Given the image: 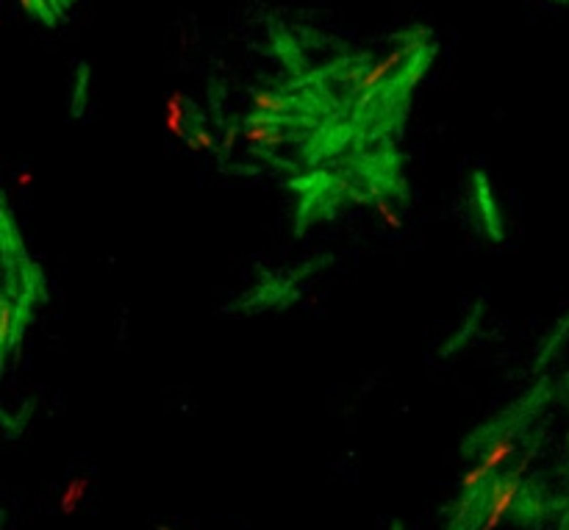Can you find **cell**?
Returning <instances> with one entry per match:
<instances>
[{"instance_id": "cell-1", "label": "cell", "mask_w": 569, "mask_h": 530, "mask_svg": "<svg viewBox=\"0 0 569 530\" xmlns=\"http://www.w3.org/2000/svg\"><path fill=\"white\" fill-rule=\"evenodd\" d=\"M3 264H6V283L0 300V353H3V367L9 370L14 347L26 336L28 320L34 314L31 308L36 300L45 297L42 270L28 258L23 239L11 220L9 203H3Z\"/></svg>"}, {"instance_id": "cell-2", "label": "cell", "mask_w": 569, "mask_h": 530, "mask_svg": "<svg viewBox=\"0 0 569 530\" xmlns=\"http://www.w3.org/2000/svg\"><path fill=\"white\" fill-rule=\"evenodd\" d=\"M533 450L522 455V461L517 464V469L506 478H497L489 483V505H486V514H483V522L478 530H497L503 525V519L508 516V511L514 508L517 497L522 494V472L528 469V461H530Z\"/></svg>"}, {"instance_id": "cell-3", "label": "cell", "mask_w": 569, "mask_h": 530, "mask_svg": "<svg viewBox=\"0 0 569 530\" xmlns=\"http://www.w3.org/2000/svg\"><path fill=\"white\" fill-rule=\"evenodd\" d=\"M422 48V42H409L406 48H397V51L386 53L381 61H375L366 73H364V78L359 81V86H356V92H359V103H366L369 101V95L384 83V78L391 73V70H397L409 56H414L416 51Z\"/></svg>"}, {"instance_id": "cell-4", "label": "cell", "mask_w": 569, "mask_h": 530, "mask_svg": "<svg viewBox=\"0 0 569 530\" xmlns=\"http://www.w3.org/2000/svg\"><path fill=\"white\" fill-rule=\"evenodd\" d=\"M164 128H167L170 136L183 139V142H186V136L192 133V131L186 128V98H183V92H173V95L164 101Z\"/></svg>"}, {"instance_id": "cell-5", "label": "cell", "mask_w": 569, "mask_h": 530, "mask_svg": "<svg viewBox=\"0 0 569 530\" xmlns=\"http://www.w3.org/2000/svg\"><path fill=\"white\" fill-rule=\"evenodd\" d=\"M89 489H92V480L86 475H78L73 478L64 489H61V497H58V514L61 516H73L78 508L83 505V500L89 497Z\"/></svg>"}, {"instance_id": "cell-6", "label": "cell", "mask_w": 569, "mask_h": 530, "mask_svg": "<svg viewBox=\"0 0 569 530\" xmlns=\"http://www.w3.org/2000/svg\"><path fill=\"white\" fill-rule=\"evenodd\" d=\"M253 108H256L259 114L281 117L286 111V101L284 98H278V95H272V92H267V89H256V92H253Z\"/></svg>"}, {"instance_id": "cell-7", "label": "cell", "mask_w": 569, "mask_h": 530, "mask_svg": "<svg viewBox=\"0 0 569 530\" xmlns=\"http://www.w3.org/2000/svg\"><path fill=\"white\" fill-rule=\"evenodd\" d=\"M186 148L192 153H208L217 148V139H214V133L206 131V128H195V131L186 136Z\"/></svg>"}, {"instance_id": "cell-8", "label": "cell", "mask_w": 569, "mask_h": 530, "mask_svg": "<svg viewBox=\"0 0 569 530\" xmlns=\"http://www.w3.org/2000/svg\"><path fill=\"white\" fill-rule=\"evenodd\" d=\"M375 214H378V223H384L389 230H400V228H403V220L397 217V211H394L384 198L375 200Z\"/></svg>"}, {"instance_id": "cell-9", "label": "cell", "mask_w": 569, "mask_h": 530, "mask_svg": "<svg viewBox=\"0 0 569 530\" xmlns=\"http://www.w3.org/2000/svg\"><path fill=\"white\" fill-rule=\"evenodd\" d=\"M236 139H239V128H228L225 131V139H222V151L228 153L236 145Z\"/></svg>"}, {"instance_id": "cell-10", "label": "cell", "mask_w": 569, "mask_h": 530, "mask_svg": "<svg viewBox=\"0 0 569 530\" xmlns=\"http://www.w3.org/2000/svg\"><path fill=\"white\" fill-rule=\"evenodd\" d=\"M20 6H23V11H28V14H34L36 11V0H17Z\"/></svg>"}, {"instance_id": "cell-11", "label": "cell", "mask_w": 569, "mask_h": 530, "mask_svg": "<svg viewBox=\"0 0 569 530\" xmlns=\"http://www.w3.org/2000/svg\"><path fill=\"white\" fill-rule=\"evenodd\" d=\"M17 183H20V186H28V183H31V173H20V175H17Z\"/></svg>"}, {"instance_id": "cell-12", "label": "cell", "mask_w": 569, "mask_h": 530, "mask_svg": "<svg viewBox=\"0 0 569 530\" xmlns=\"http://www.w3.org/2000/svg\"><path fill=\"white\" fill-rule=\"evenodd\" d=\"M155 530H173V528H167V525H158Z\"/></svg>"}]
</instances>
